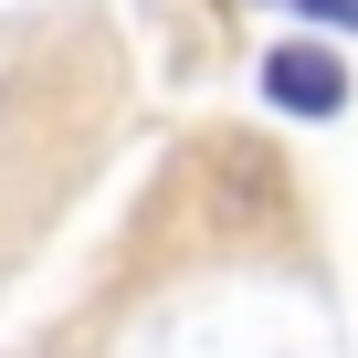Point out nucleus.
Listing matches in <instances>:
<instances>
[{
  "label": "nucleus",
  "mask_w": 358,
  "mask_h": 358,
  "mask_svg": "<svg viewBox=\"0 0 358 358\" xmlns=\"http://www.w3.org/2000/svg\"><path fill=\"white\" fill-rule=\"evenodd\" d=\"M264 95H274L285 116H337V106H348V64H337L327 43H274V53H264Z\"/></svg>",
  "instance_id": "obj_1"
},
{
  "label": "nucleus",
  "mask_w": 358,
  "mask_h": 358,
  "mask_svg": "<svg viewBox=\"0 0 358 358\" xmlns=\"http://www.w3.org/2000/svg\"><path fill=\"white\" fill-rule=\"evenodd\" d=\"M306 22H327V32H358V0H295Z\"/></svg>",
  "instance_id": "obj_2"
}]
</instances>
